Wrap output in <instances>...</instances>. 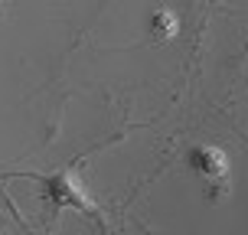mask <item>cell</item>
<instances>
[{
  "label": "cell",
  "instance_id": "cell-1",
  "mask_svg": "<svg viewBox=\"0 0 248 235\" xmlns=\"http://www.w3.org/2000/svg\"><path fill=\"white\" fill-rule=\"evenodd\" d=\"M43 196L49 199L56 209H78L85 212V216H101L98 206L92 203V196H88V189L82 186V180L72 173V170H59V173H52L43 180Z\"/></svg>",
  "mask_w": 248,
  "mask_h": 235
},
{
  "label": "cell",
  "instance_id": "cell-4",
  "mask_svg": "<svg viewBox=\"0 0 248 235\" xmlns=\"http://www.w3.org/2000/svg\"><path fill=\"white\" fill-rule=\"evenodd\" d=\"M0 3H3V0H0Z\"/></svg>",
  "mask_w": 248,
  "mask_h": 235
},
{
  "label": "cell",
  "instance_id": "cell-3",
  "mask_svg": "<svg viewBox=\"0 0 248 235\" xmlns=\"http://www.w3.org/2000/svg\"><path fill=\"white\" fill-rule=\"evenodd\" d=\"M176 30H180V23H176V16L173 13H167V10H160L154 20H150V33L157 39H170V36H176Z\"/></svg>",
  "mask_w": 248,
  "mask_h": 235
},
{
  "label": "cell",
  "instance_id": "cell-2",
  "mask_svg": "<svg viewBox=\"0 0 248 235\" xmlns=\"http://www.w3.org/2000/svg\"><path fill=\"white\" fill-rule=\"evenodd\" d=\"M186 157H189V167L209 183V196L222 199V193L229 189V157H225V150H219V147H193Z\"/></svg>",
  "mask_w": 248,
  "mask_h": 235
}]
</instances>
